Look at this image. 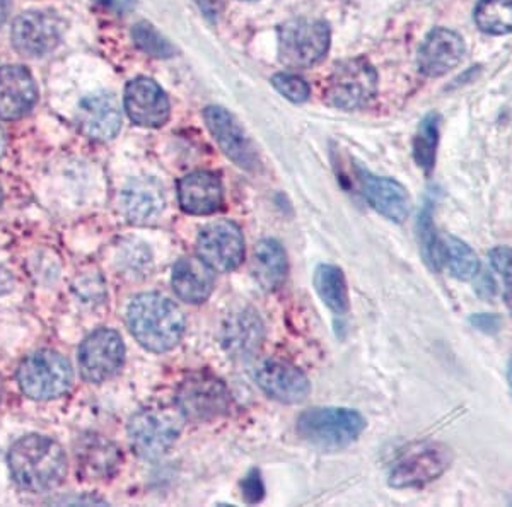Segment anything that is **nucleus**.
<instances>
[{"label": "nucleus", "instance_id": "obj_10", "mask_svg": "<svg viewBox=\"0 0 512 507\" xmlns=\"http://www.w3.org/2000/svg\"><path fill=\"white\" fill-rule=\"evenodd\" d=\"M197 253L214 272H231L245 258V238L233 221L210 222L198 234Z\"/></svg>", "mask_w": 512, "mask_h": 507}, {"label": "nucleus", "instance_id": "obj_31", "mask_svg": "<svg viewBox=\"0 0 512 507\" xmlns=\"http://www.w3.org/2000/svg\"><path fill=\"white\" fill-rule=\"evenodd\" d=\"M132 36H134L135 45L151 57L168 59L175 55V47L151 23L142 21V23L135 24Z\"/></svg>", "mask_w": 512, "mask_h": 507}, {"label": "nucleus", "instance_id": "obj_15", "mask_svg": "<svg viewBox=\"0 0 512 507\" xmlns=\"http://www.w3.org/2000/svg\"><path fill=\"white\" fill-rule=\"evenodd\" d=\"M204 118L207 127L227 158L246 171H253L258 166L256 152L253 151L250 140L234 120L233 115H229L219 106H210L205 110Z\"/></svg>", "mask_w": 512, "mask_h": 507}, {"label": "nucleus", "instance_id": "obj_18", "mask_svg": "<svg viewBox=\"0 0 512 507\" xmlns=\"http://www.w3.org/2000/svg\"><path fill=\"white\" fill-rule=\"evenodd\" d=\"M265 340V327L255 309L241 308L227 316L222 327V345L236 359L255 356Z\"/></svg>", "mask_w": 512, "mask_h": 507}, {"label": "nucleus", "instance_id": "obj_25", "mask_svg": "<svg viewBox=\"0 0 512 507\" xmlns=\"http://www.w3.org/2000/svg\"><path fill=\"white\" fill-rule=\"evenodd\" d=\"M253 275L265 291H277L287 277V255L275 239H262L253 251Z\"/></svg>", "mask_w": 512, "mask_h": 507}, {"label": "nucleus", "instance_id": "obj_40", "mask_svg": "<svg viewBox=\"0 0 512 507\" xmlns=\"http://www.w3.org/2000/svg\"><path fill=\"white\" fill-rule=\"evenodd\" d=\"M4 395V386H2V379H0V398Z\"/></svg>", "mask_w": 512, "mask_h": 507}, {"label": "nucleus", "instance_id": "obj_26", "mask_svg": "<svg viewBox=\"0 0 512 507\" xmlns=\"http://www.w3.org/2000/svg\"><path fill=\"white\" fill-rule=\"evenodd\" d=\"M315 287L321 301L332 309L335 315L349 311V289L342 270L335 265H320L315 272Z\"/></svg>", "mask_w": 512, "mask_h": 507}, {"label": "nucleus", "instance_id": "obj_33", "mask_svg": "<svg viewBox=\"0 0 512 507\" xmlns=\"http://www.w3.org/2000/svg\"><path fill=\"white\" fill-rule=\"evenodd\" d=\"M274 88L292 103H304L309 98V86L301 77L292 74H277L272 79Z\"/></svg>", "mask_w": 512, "mask_h": 507}, {"label": "nucleus", "instance_id": "obj_13", "mask_svg": "<svg viewBox=\"0 0 512 507\" xmlns=\"http://www.w3.org/2000/svg\"><path fill=\"white\" fill-rule=\"evenodd\" d=\"M123 103L130 120L140 127L158 129L169 120L168 96L159 84L147 77L128 82Z\"/></svg>", "mask_w": 512, "mask_h": 507}, {"label": "nucleus", "instance_id": "obj_37", "mask_svg": "<svg viewBox=\"0 0 512 507\" xmlns=\"http://www.w3.org/2000/svg\"><path fill=\"white\" fill-rule=\"evenodd\" d=\"M9 7H11V0H0V26L6 23Z\"/></svg>", "mask_w": 512, "mask_h": 507}, {"label": "nucleus", "instance_id": "obj_5", "mask_svg": "<svg viewBox=\"0 0 512 507\" xmlns=\"http://www.w3.org/2000/svg\"><path fill=\"white\" fill-rule=\"evenodd\" d=\"M74 381L69 361L59 352L38 350L26 357L18 369L19 388L33 400H52L65 395Z\"/></svg>", "mask_w": 512, "mask_h": 507}, {"label": "nucleus", "instance_id": "obj_36", "mask_svg": "<svg viewBox=\"0 0 512 507\" xmlns=\"http://www.w3.org/2000/svg\"><path fill=\"white\" fill-rule=\"evenodd\" d=\"M195 2L209 19H216L221 14L222 0H195Z\"/></svg>", "mask_w": 512, "mask_h": 507}, {"label": "nucleus", "instance_id": "obj_21", "mask_svg": "<svg viewBox=\"0 0 512 507\" xmlns=\"http://www.w3.org/2000/svg\"><path fill=\"white\" fill-rule=\"evenodd\" d=\"M178 200L181 209L192 216H210L221 209L224 193L219 176L207 171H197L181 178L178 183Z\"/></svg>", "mask_w": 512, "mask_h": 507}, {"label": "nucleus", "instance_id": "obj_11", "mask_svg": "<svg viewBox=\"0 0 512 507\" xmlns=\"http://www.w3.org/2000/svg\"><path fill=\"white\" fill-rule=\"evenodd\" d=\"M125 359V345L120 333L99 328L91 333L79 349V369L89 383H103L120 371Z\"/></svg>", "mask_w": 512, "mask_h": 507}, {"label": "nucleus", "instance_id": "obj_34", "mask_svg": "<svg viewBox=\"0 0 512 507\" xmlns=\"http://www.w3.org/2000/svg\"><path fill=\"white\" fill-rule=\"evenodd\" d=\"M243 496L248 502H258L263 497V482L260 473L253 470L248 477L243 480Z\"/></svg>", "mask_w": 512, "mask_h": 507}, {"label": "nucleus", "instance_id": "obj_23", "mask_svg": "<svg viewBox=\"0 0 512 507\" xmlns=\"http://www.w3.org/2000/svg\"><path fill=\"white\" fill-rule=\"evenodd\" d=\"M163 187L152 178H137L130 181L122 192L123 214L135 224H149L163 214Z\"/></svg>", "mask_w": 512, "mask_h": 507}, {"label": "nucleus", "instance_id": "obj_24", "mask_svg": "<svg viewBox=\"0 0 512 507\" xmlns=\"http://www.w3.org/2000/svg\"><path fill=\"white\" fill-rule=\"evenodd\" d=\"M171 284L176 296L188 304L205 303L214 291V270L202 258H181L173 267Z\"/></svg>", "mask_w": 512, "mask_h": 507}, {"label": "nucleus", "instance_id": "obj_12", "mask_svg": "<svg viewBox=\"0 0 512 507\" xmlns=\"http://www.w3.org/2000/svg\"><path fill=\"white\" fill-rule=\"evenodd\" d=\"M62 31L64 24L52 12H24L12 24V45L24 57H45L59 45Z\"/></svg>", "mask_w": 512, "mask_h": 507}, {"label": "nucleus", "instance_id": "obj_22", "mask_svg": "<svg viewBox=\"0 0 512 507\" xmlns=\"http://www.w3.org/2000/svg\"><path fill=\"white\" fill-rule=\"evenodd\" d=\"M77 470L88 480H108L118 472L122 463L120 449L110 439L88 434L77 444Z\"/></svg>", "mask_w": 512, "mask_h": 507}, {"label": "nucleus", "instance_id": "obj_35", "mask_svg": "<svg viewBox=\"0 0 512 507\" xmlns=\"http://www.w3.org/2000/svg\"><path fill=\"white\" fill-rule=\"evenodd\" d=\"M472 323L478 330H482L485 333L497 332L501 320L494 315H475L472 318Z\"/></svg>", "mask_w": 512, "mask_h": 507}, {"label": "nucleus", "instance_id": "obj_4", "mask_svg": "<svg viewBox=\"0 0 512 507\" xmlns=\"http://www.w3.org/2000/svg\"><path fill=\"white\" fill-rule=\"evenodd\" d=\"M183 422L180 408H146L128 424L130 446L140 458L156 460L175 444Z\"/></svg>", "mask_w": 512, "mask_h": 507}, {"label": "nucleus", "instance_id": "obj_8", "mask_svg": "<svg viewBox=\"0 0 512 507\" xmlns=\"http://www.w3.org/2000/svg\"><path fill=\"white\" fill-rule=\"evenodd\" d=\"M330 47V30L316 19H292L279 28V55L291 69L318 64Z\"/></svg>", "mask_w": 512, "mask_h": 507}, {"label": "nucleus", "instance_id": "obj_3", "mask_svg": "<svg viewBox=\"0 0 512 507\" xmlns=\"http://www.w3.org/2000/svg\"><path fill=\"white\" fill-rule=\"evenodd\" d=\"M366 429V419L350 408H311L297 420V434L321 449H342Z\"/></svg>", "mask_w": 512, "mask_h": 507}, {"label": "nucleus", "instance_id": "obj_19", "mask_svg": "<svg viewBox=\"0 0 512 507\" xmlns=\"http://www.w3.org/2000/svg\"><path fill=\"white\" fill-rule=\"evenodd\" d=\"M465 43L458 33L437 28L425 38L419 52V69L427 77H441L460 64Z\"/></svg>", "mask_w": 512, "mask_h": 507}, {"label": "nucleus", "instance_id": "obj_29", "mask_svg": "<svg viewBox=\"0 0 512 507\" xmlns=\"http://www.w3.org/2000/svg\"><path fill=\"white\" fill-rule=\"evenodd\" d=\"M439 123L437 113H431L420 123L414 140V158L420 168L429 175L436 164L437 144H439Z\"/></svg>", "mask_w": 512, "mask_h": 507}, {"label": "nucleus", "instance_id": "obj_7", "mask_svg": "<svg viewBox=\"0 0 512 507\" xmlns=\"http://www.w3.org/2000/svg\"><path fill=\"white\" fill-rule=\"evenodd\" d=\"M176 405L183 417L192 422L219 419L231 408V393L221 379L207 371L188 376L176 393Z\"/></svg>", "mask_w": 512, "mask_h": 507}, {"label": "nucleus", "instance_id": "obj_32", "mask_svg": "<svg viewBox=\"0 0 512 507\" xmlns=\"http://www.w3.org/2000/svg\"><path fill=\"white\" fill-rule=\"evenodd\" d=\"M490 263L499 275L504 284V298H506L507 308L512 315V248L509 246H497L490 251Z\"/></svg>", "mask_w": 512, "mask_h": 507}, {"label": "nucleus", "instance_id": "obj_20", "mask_svg": "<svg viewBox=\"0 0 512 507\" xmlns=\"http://www.w3.org/2000/svg\"><path fill=\"white\" fill-rule=\"evenodd\" d=\"M77 122L82 134L93 140H110L122 127V113L111 94H91L79 103Z\"/></svg>", "mask_w": 512, "mask_h": 507}, {"label": "nucleus", "instance_id": "obj_14", "mask_svg": "<svg viewBox=\"0 0 512 507\" xmlns=\"http://www.w3.org/2000/svg\"><path fill=\"white\" fill-rule=\"evenodd\" d=\"M255 379L268 397L282 403L303 402L311 390L306 374L284 361L260 362L255 368Z\"/></svg>", "mask_w": 512, "mask_h": 507}, {"label": "nucleus", "instance_id": "obj_41", "mask_svg": "<svg viewBox=\"0 0 512 507\" xmlns=\"http://www.w3.org/2000/svg\"><path fill=\"white\" fill-rule=\"evenodd\" d=\"M0 204H2V188H0Z\"/></svg>", "mask_w": 512, "mask_h": 507}, {"label": "nucleus", "instance_id": "obj_17", "mask_svg": "<svg viewBox=\"0 0 512 507\" xmlns=\"http://www.w3.org/2000/svg\"><path fill=\"white\" fill-rule=\"evenodd\" d=\"M359 181L367 202L381 216L398 224L410 216L412 200L402 183L384 176L371 175L364 169H359Z\"/></svg>", "mask_w": 512, "mask_h": 507}, {"label": "nucleus", "instance_id": "obj_1", "mask_svg": "<svg viewBox=\"0 0 512 507\" xmlns=\"http://www.w3.org/2000/svg\"><path fill=\"white\" fill-rule=\"evenodd\" d=\"M127 327L144 349L168 352L187 330L185 315L171 299L156 292L139 294L127 308Z\"/></svg>", "mask_w": 512, "mask_h": 507}, {"label": "nucleus", "instance_id": "obj_30", "mask_svg": "<svg viewBox=\"0 0 512 507\" xmlns=\"http://www.w3.org/2000/svg\"><path fill=\"white\" fill-rule=\"evenodd\" d=\"M419 238L422 243V255L429 269L439 270L443 265L441 260V238L437 236L436 229H434V222H432V204H425L424 209L420 212L419 221Z\"/></svg>", "mask_w": 512, "mask_h": 507}, {"label": "nucleus", "instance_id": "obj_6", "mask_svg": "<svg viewBox=\"0 0 512 507\" xmlns=\"http://www.w3.org/2000/svg\"><path fill=\"white\" fill-rule=\"evenodd\" d=\"M453 463V451L443 443H419L405 449L393 463L388 482L395 489H417L441 477Z\"/></svg>", "mask_w": 512, "mask_h": 507}, {"label": "nucleus", "instance_id": "obj_9", "mask_svg": "<svg viewBox=\"0 0 512 507\" xmlns=\"http://www.w3.org/2000/svg\"><path fill=\"white\" fill-rule=\"evenodd\" d=\"M378 89V74L364 57L347 59L335 65L325 89L328 105L355 110L366 105Z\"/></svg>", "mask_w": 512, "mask_h": 507}, {"label": "nucleus", "instance_id": "obj_27", "mask_svg": "<svg viewBox=\"0 0 512 507\" xmlns=\"http://www.w3.org/2000/svg\"><path fill=\"white\" fill-rule=\"evenodd\" d=\"M441 260L454 279L472 280L480 272L477 253L466 245L465 241L454 236L441 238Z\"/></svg>", "mask_w": 512, "mask_h": 507}, {"label": "nucleus", "instance_id": "obj_28", "mask_svg": "<svg viewBox=\"0 0 512 507\" xmlns=\"http://www.w3.org/2000/svg\"><path fill=\"white\" fill-rule=\"evenodd\" d=\"M475 23L483 33H512V0H480L475 7Z\"/></svg>", "mask_w": 512, "mask_h": 507}, {"label": "nucleus", "instance_id": "obj_39", "mask_svg": "<svg viewBox=\"0 0 512 507\" xmlns=\"http://www.w3.org/2000/svg\"><path fill=\"white\" fill-rule=\"evenodd\" d=\"M507 383H509V386H511L512 391V357L511 361H509V366H507Z\"/></svg>", "mask_w": 512, "mask_h": 507}, {"label": "nucleus", "instance_id": "obj_2", "mask_svg": "<svg viewBox=\"0 0 512 507\" xmlns=\"http://www.w3.org/2000/svg\"><path fill=\"white\" fill-rule=\"evenodd\" d=\"M7 460L14 482L30 492L55 489L67 475V456L62 446L38 434L12 444Z\"/></svg>", "mask_w": 512, "mask_h": 507}, {"label": "nucleus", "instance_id": "obj_38", "mask_svg": "<svg viewBox=\"0 0 512 507\" xmlns=\"http://www.w3.org/2000/svg\"><path fill=\"white\" fill-rule=\"evenodd\" d=\"M6 146V134H4V130L0 129V158H2V156H4V152H6Z\"/></svg>", "mask_w": 512, "mask_h": 507}, {"label": "nucleus", "instance_id": "obj_16", "mask_svg": "<svg viewBox=\"0 0 512 507\" xmlns=\"http://www.w3.org/2000/svg\"><path fill=\"white\" fill-rule=\"evenodd\" d=\"M38 100V88L23 65L0 67V120H18L30 113Z\"/></svg>", "mask_w": 512, "mask_h": 507}]
</instances>
